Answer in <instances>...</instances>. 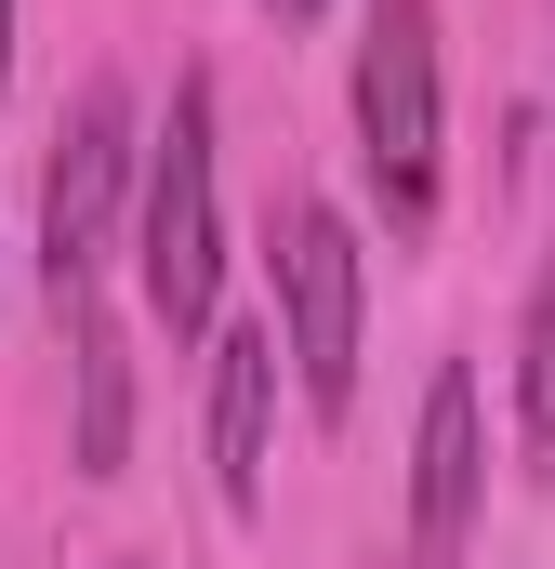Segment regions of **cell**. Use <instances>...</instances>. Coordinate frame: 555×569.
<instances>
[{
    "instance_id": "1",
    "label": "cell",
    "mask_w": 555,
    "mask_h": 569,
    "mask_svg": "<svg viewBox=\"0 0 555 569\" xmlns=\"http://www.w3.org/2000/svg\"><path fill=\"white\" fill-rule=\"evenodd\" d=\"M133 279H145V318H159L172 345L212 331V291H225V107H212V67L172 80V120H159V146H145Z\"/></svg>"
},
{
    "instance_id": "2",
    "label": "cell",
    "mask_w": 555,
    "mask_h": 569,
    "mask_svg": "<svg viewBox=\"0 0 555 569\" xmlns=\"http://www.w3.org/2000/svg\"><path fill=\"white\" fill-rule=\"evenodd\" d=\"M344 107H357V172H371L384 226H397V239H423V226H436V172H450V67H436V0H371L357 67H344Z\"/></svg>"
},
{
    "instance_id": "3",
    "label": "cell",
    "mask_w": 555,
    "mask_h": 569,
    "mask_svg": "<svg viewBox=\"0 0 555 569\" xmlns=\"http://www.w3.org/2000/svg\"><path fill=\"white\" fill-rule=\"evenodd\" d=\"M133 186H145V159H133V93H120V80H80L67 120H53V159H40V279H53V305H93Z\"/></svg>"
},
{
    "instance_id": "4",
    "label": "cell",
    "mask_w": 555,
    "mask_h": 569,
    "mask_svg": "<svg viewBox=\"0 0 555 569\" xmlns=\"http://www.w3.org/2000/svg\"><path fill=\"white\" fill-rule=\"evenodd\" d=\"M265 266H278V345H291V385H304L317 425H344V411H357V305H371V252H357V226H344L331 199H291Z\"/></svg>"
},
{
    "instance_id": "5",
    "label": "cell",
    "mask_w": 555,
    "mask_h": 569,
    "mask_svg": "<svg viewBox=\"0 0 555 569\" xmlns=\"http://www.w3.org/2000/svg\"><path fill=\"white\" fill-rule=\"evenodd\" d=\"M476 503H490V411H476V371L436 358L423 425H411V569H463Z\"/></svg>"
},
{
    "instance_id": "6",
    "label": "cell",
    "mask_w": 555,
    "mask_h": 569,
    "mask_svg": "<svg viewBox=\"0 0 555 569\" xmlns=\"http://www.w3.org/2000/svg\"><path fill=\"white\" fill-rule=\"evenodd\" d=\"M278 318H239V331H212V490H225V517H252L265 503V411H278Z\"/></svg>"
},
{
    "instance_id": "7",
    "label": "cell",
    "mask_w": 555,
    "mask_h": 569,
    "mask_svg": "<svg viewBox=\"0 0 555 569\" xmlns=\"http://www.w3.org/2000/svg\"><path fill=\"white\" fill-rule=\"evenodd\" d=\"M67 331H80V477H120V437H133L120 331H107V305H67Z\"/></svg>"
},
{
    "instance_id": "8",
    "label": "cell",
    "mask_w": 555,
    "mask_h": 569,
    "mask_svg": "<svg viewBox=\"0 0 555 569\" xmlns=\"http://www.w3.org/2000/svg\"><path fill=\"white\" fill-rule=\"evenodd\" d=\"M516 450L555 463V252L529 279V318H516Z\"/></svg>"
},
{
    "instance_id": "9",
    "label": "cell",
    "mask_w": 555,
    "mask_h": 569,
    "mask_svg": "<svg viewBox=\"0 0 555 569\" xmlns=\"http://www.w3.org/2000/svg\"><path fill=\"white\" fill-rule=\"evenodd\" d=\"M265 13H278V27H317V13H331V0H265Z\"/></svg>"
},
{
    "instance_id": "10",
    "label": "cell",
    "mask_w": 555,
    "mask_h": 569,
    "mask_svg": "<svg viewBox=\"0 0 555 569\" xmlns=\"http://www.w3.org/2000/svg\"><path fill=\"white\" fill-rule=\"evenodd\" d=\"M0 67H13V0H0Z\"/></svg>"
}]
</instances>
